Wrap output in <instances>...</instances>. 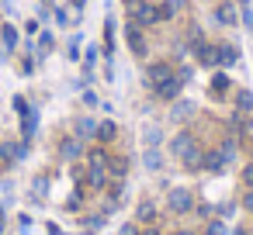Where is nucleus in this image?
<instances>
[{
    "label": "nucleus",
    "instance_id": "f257e3e1",
    "mask_svg": "<svg viewBox=\"0 0 253 235\" xmlns=\"http://www.w3.org/2000/svg\"><path fill=\"white\" fill-rule=\"evenodd\" d=\"M132 18H135V25H156L160 18H156V7L153 4H146V0H132Z\"/></svg>",
    "mask_w": 253,
    "mask_h": 235
},
{
    "label": "nucleus",
    "instance_id": "f03ea898",
    "mask_svg": "<svg viewBox=\"0 0 253 235\" xmlns=\"http://www.w3.org/2000/svg\"><path fill=\"white\" fill-rule=\"evenodd\" d=\"M191 207H194L191 190H187V187H173V190H170V211L184 214V211H191Z\"/></svg>",
    "mask_w": 253,
    "mask_h": 235
},
{
    "label": "nucleus",
    "instance_id": "7ed1b4c3",
    "mask_svg": "<svg viewBox=\"0 0 253 235\" xmlns=\"http://www.w3.org/2000/svg\"><path fill=\"white\" fill-rule=\"evenodd\" d=\"M170 76H173V69H170L167 63H153V66H149V73H146V80H149V87H153V90H156L163 80H170Z\"/></svg>",
    "mask_w": 253,
    "mask_h": 235
},
{
    "label": "nucleus",
    "instance_id": "20e7f679",
    "mask_svg": "<svg viewBox=\"0 0 253 235\" xmlns=\"http://www.w3.org/2000/svg\"><path fill=\"white\" fill-rule=\"evenodd\" d=\"M180 87H184V80H180V76H177V73H173V76H170V80H163V83H160V87H156V94H160V97H163V101H173V97H177V94H180Z\"/></svg>",
    "mask_w": 253,
    "mask_h": 235
},
{
    "label": "nucleus",
    "instance_id": "39448f33",
    "mask_svg": "<svg viewBox=\"0 0 253 235\" xmlns=\"http://www.w3.org/2000/svg\"><path fill=\"white\" fill-rule=\"evenodd\" d=\"M128 45H132L135 56H146V38H142L139 25H128Z\"/></svg>",
    "mask_w": 253,
    "mask_h": 235
},
{
    "label": "nucleus",
    "instance_id": "423d86ee",
    "mask_svg": "<svg viewBox=\"0 0 253 235\" xmlns=\"http://www.w3.org/2000/svg\"><path fill=\"white\" fill-rule=\"evenodd\" d=\"M198 63H201V66H218V49L201 42V45H198Z\"/></svg>",
    "mask_w": 253,
    "mask_h": 235
},
{
    "label": "nucleus",
    "instance_id": "0eeeda50",
    "mask_svg": "<svg viewBox=\"0 0 253 235\" xmlns=\"http://www.w3.org/2000/svg\"><path fill=\"white\" fill-rule=\"evenodd\" d=\"M191 114H194V101H177L170 111V121H187Z\"/></svg>",
    "mask_w": 253,
    "mask_h": 235
},
{
    "label": "nucleus",
    "instance_id": "6e6552de",
    "mask_svg": "<svg viewBox=\"0 0 253 235\" xmlns=\"http://www.w3.org/2000/svg\"><path fill=\"white\" fill-rule=\"evenodd\" d=\"M87 163H90V173H108V152L104 149H94L87 156Z\"/></svg>",
    "mask_w": 253,
    "mask_h": 235
},
{
    "label": "nucleus",
    "instance_id": "1a4fd4ad",
    "mask_svg": "<svg viewBox=\"0 0 253 235\" xmlns=\"http://www.w3.org/2000/svg\"><path fill=\"white\" fill-rule=\"evenodd\" d=\"M225 166V159H222V152H205L201 156V169H208V173H215V169H222Z\"/></svg>",
    "mask_w": 253,
    "mask_h": 235
},
{
    "label": "nucleus",
    "instance_id": "9d476101",
    "mask_svg": "<svg viewBox=\"0 0 253 235\" xmlns=\"http://www.w3.org/2000/svg\"><path fill=\"white\" fill-rule=\"evenodd\" d=\"M191 145H194V138H191L187 132H180V135H177V138L170 142V152H177V156H184V152H187Z\"/></svg>",
    "mask_w": 253,
    "mask_h": 235
},
{
    "label": "nucleus",
    "instance_id": "9b49d317",
    "mask_svg": "<svg viewBox=\"0 0 253 235\" xmlns=\"http://www.w3.org/2000/svg\"><path fill=\"white\" fill-rule=\"evenodd\" d=\"M215 21H218V25H236V7H232V4H222V7L215 11Z\"/></svg>",
    "mask_w": 253,
    "mask_h": 235
},
{
    "label": "nucleus",
    "instance_id": "f8f14e48",
    "mask_svg": "<svg viewBox=\"0 0 253 235\" xmlns=\"http://www.w3.org/2000/svg\"><path fill=\"white\" fill-rule=\"evenodd\" d=\"M21 118H25V121H21V132H25V138H32V135H35V125H39V114H35V111L28 107V111H25Z\"/></svg>",
    "mask_w": 253,
    "mask_h": 235
},
{
    "label": "nucleus",
    "instance_id": "ddd939ff",
    "mask_svg": "<svg viewBox=\"0 0 253 235\" xmlns=\"http://www.w3.org/2000/svg\"><path fill=\"white\" fill-rule=\"evenodd\" d=\"M236 59H239V52H236L232 45H218V63H222V66H232Z\"/></svg>",
    "mask_w": 253,
    "mask_h": 235
},
{
    "label": "nucleus",
    "instance_id": "4468645a",
    "mask_svg": "<svg viewBox=\"0 0 253 235\" xmlns=\"http://www.w3.org/2000/svg\"><path fill=\"white\" fill-rule=\"evenodd\" d=\"M184 166H187V169H201V149L191 145V149L184 152Z\"/></svg>",
    "mask_w": 253,
    "mask_h": 235
},
{
    "label": "nucleus",
    "instance_id": "2eb2a0df",
    "mask_svg": "<svg viewBox=\"0 0 253 235\" xmlns=\"http://www.w3.org/2000/svg\"><path fill=\"white\" fill-rule=\"evenodd\" d=\"M118 135V128H115V121H104V125H97V138L101 142H111Z\"/></svg>",
    "mask_w": 253,
    "mask_h": 235
},
{
    "label": "nucleus",
    "instance_id": "dca6fc26",
    "mask_svg": "<svg viewBox=\"0 0 253 235\" xmlns=\"http://www.w3.org/2000/svg\"><path fill=\"white\" fill-rule=\"evenodd\" d=\"M142 163H146V169H160V166H163V156H160V149H149V152L142 156Z\"/></svg>",
    "mask_w": 253,
    "mask_h": 235
},
{
    "label": "nucleus",
    "instance_id": "f3484780",
    "mask_svg": "<svg viewBox=\"0 0 253 235\" xmlns=\"http://www.w3.org/2000/svg\"><path fill=\"white\" fill-rule=\"evenodd\" d=\"M77 132H80V135H97L94 118H80V121H77Z\"/></svg>",
    "mask_w": 253,
    "mask_h": 235
},
{
    "label": "nucleus",
    "instance_id": "a211bd4d",
    "mask_svg": "<svg viewBox=\"0 0 253 235\" xmlns=\"http://www.w3.org/2000/svg\"><path fill=\"white\" fill-rule=\"evenodd\" d=\"M125 169H128L125 159H108V173H111V176H125Z\"/></svg>",
    "mask_w": 253,
    "mask_h": 235
},
{
    "label": "nucleus",
    "instance_id": "6ab92c4d",
    "mask_svg": "<svg viewBox=\"0 0 253 235\" xmlns=\"http://www.w3.org/2000/svg\"><path fill=\"white\" fill-rule=\"evenodd\" d=\"M225 90H229V76H225V73H218V76L211 80V94H225Z\"/></svg>",
    "mask_w": 253,
    "mask_h": 235
},
{
    "label": "nucleus",
    "instance_id": "aec40b11",
    "mask_svg": "<svg viewBox=\"0 0 253 235\" xmlns=\"http://www.w3.org/2000/svg\"><path fill=\"white\" fill-rule=\"evenodd\" d=\"M0 35H4V45H7V49H14V45H18V32H14L11 25H4V32H0Z\"/></svg>",
    "mask_w": 253,
    "mask_h": 235
},
{
    "label": "nucleus",
    "instance_id": "412c9836",
    "mask_svg": "<svg viewBox=\"0 0 253 235\" xmlns=\"http://www.w3.org/2000/svg\"><path fill=\"white\" fill-rule=\"evenodd\" d=\"M77 152H80V145H77V138H66V142H63V159H73Z\"/></svg>",
    "mask_w": 253,
    "mask_h": 235
},
{
    "label": "nucleus",
    "instance_id": "4be33fe9",
    "mask_svg": "<svg viewBox=\"0 0 253 235\" xmlns=\"http://www.w3.org/2000/svg\"><path fill=\"white\" fill-rule=\"evenodd\" d=\"M236 104H239V111H253V94H250V90H243V94L236 97Z\"/></svg>",
    "mask_w": 253,
    "mask_h": 235
},
{
    "label": "nucleus",
    "instance_id": "5701e85b",
    "mask_svg": "<svg viewBox=\"0 0 253 235\" xmlns=\"http://www.w3.org/2000/svg\"><path fill=\"white\" fill-rule=\"evenodd\" d=\"M156 218V207L153 204H139V221H153Z\"/></svg>",
    "mask_w": 253,
    "mask_h": 235
},
{
    "label": "nucleus",
    "instance_id": "b1692460",
    "mask_svg": "<svg viewBox=\"0 0 253 235\" xmlns=\"http://www.w3.org/2000/svg\"><path fill=\"white\" fill-rule=\"evenodd\" d=\"M173 11H177V4H160L156 7V18L163 21V18H173Z\"/></svg>",
    "mask_w": 253,
    "mask_h": 235
},
{
    "label": "nucleus",
    "instance_id": "393cba45",
    "mask_svg": "<svg viewBox=\"0 0 253 235\" xmlns=\"http://www.w3.org/2000/svg\"><path fill=\"white\" fill-rule=\"evenodd\" d=\"M104 180H108V173H90V176H87V183H90L94 190H97V187H104Z\"/></svg>",
    "mask_w": 253,
    "mask_h": 235
},
{
    "label": "nucleus",
    "instance_id": "a878e982",
    "mask_svg": "<svg viewBox=\"0 0 253 235\" xmlns=\"http://www.w3.org/2000/svg\"><path fill=\"white\" fill-rule=\"evenodd\" d=\"M208 235H225V225H222V221H215V225H208Z\"/></svg>",
    "mask_w": 253,
    "mask_h": 235
},
{
    "label": "nucleus",
    "instance_id": "bb28decb",
    "mask_svg": "<svg viewBox=\"0 0 253 235\" xmlns=\"http://www.w3.org/2000/svg\"><path fill=\"white\" fill-rule=\"evenodd\" d=\"M146 142H149V145H156V142H160V132H156V128H149V132H146Z\"/></svg>",
    "mask_w": 253,
    "mask_h": 235
},
{
    "label": "nucleus",
    "instance_id": "cd10ccee",
    "mask_svg": "<svg viewBox=\"0 0 253 235\" xmlns=\"http://www.w3.org/2000/svg\"><path fill=\"white\" fill-rule=\"evenodd\" d=\"M243 25L253 28V11H250V7H243Z\"/></svg>",
    "mask_w": 253,
    "mask_h": 235
},
{
    "label": "nucleus",
    "instance_id": "c85d7f7f",
    "mask_svg": "<svg viewBox=\"0 0 253 235\" xmlns=\"http://www.w3.org/2000/svg\"><path fill=\"white\" fill-rule=\"evenodd\" d=\"M243 180H246V187H253V163L243 169Z\"/></svg>",
    "mask_w": 253,
    "mask_h": 235
},
{
    "label": "nucleus",
    "instance_id": "c756f323",
    "mask_svg": "<svg viewBox=\"0 0 253 235\" xmlns=\"http://www.w3.org/2000/svg\"><path fill=\"white\" fill-rule=\"evenodd\" d=\"M39 49H42V52H49V49H52V35H42V45H39Z\"/></svg>",
    "mask_w": 253,
    "mask_h": 235
},
{
    "label": "nucleus",
    "instance_id": "7c9ffc66",
    "mask_svg": "<svg viewBox=\"0 0 253 235\" xmlns=\"http://www.w3.org/2000/svg\"><path fill=\"white\" fill-rule=\"evenodd\" d=\"M243 204H246V207H250V211H253V190H250V194H246V201H243Z\"/></svg>",
    "mask_w": 253,
    "mask_h": 235
},
{
    "label": "nucleus",
    "instance_id": "2f4dec72",
    "mask_svg": "<svg viewBox=\"0 0 253 235\" xmlns=\"http://www.w3.org/2000/svg\"><path fill=\"white\" fill-rule=\"evenodd\" d=\"M139 235H160V232H156V228H142Z\"/></svg>",
    "mask_w": 253,
    "mask_h": 235
},
{
    "label": "nucleus",
    "instance_id": "473e14b6",
    "mask_svg": "<svg viewBox=\"0 0 253 235\" xmlns=\"http://www.w3.org/2000/svg\"><path fill=\"white\" fill-rule=\"evenodd\" d=\"M180 235H191V232H180Z\"/></svg>",
    "mask_w": 253,
    "mask_h": 235
}]
</instances>
